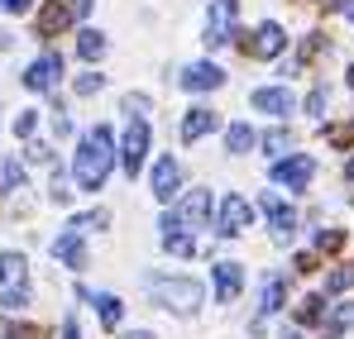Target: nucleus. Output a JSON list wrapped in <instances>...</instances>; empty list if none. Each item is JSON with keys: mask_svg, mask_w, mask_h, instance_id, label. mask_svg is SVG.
<instances>
[{"mask_svg": "<svg viewBox=\"0 0 354 339\" xmlns=\"http://www.w3.org/2000/svg\"><path fill=\"white\" fill-rule=\"evenodd\" d=\"M111 168H115V134H111L106 124H96V129H86L82 144H77L72 177H77L82 191H101L106 177H111Z\"/></svg>", "mask_w": 354, "mask_h": 339, "instance_id": "1", "label": "nucleus"}, {"mask_svg": "<svg viewBox=\"0 0 354 339\" xmlns=\"http://www.w3.org/2000/svg\"><path fill=\"white\" fill-rule=\"evenodd\" d=\"M149 296L168 306L173 316H196L201 306V282L196 278H149Z\"/></svg>", "mask_w": 354, "mask_h": 339, "instance_id": "2", "label": "nucleus"}, {"mask_svg": "<svg viewBox=\"0 0 354 339\" xmlns=\"http://www.w3.org/2000/svg\"><path fill=\"white\" fill-rule=\"evenodd\" d=\"M0 306L24 311L29 306V263L15 249H0Z\"/></svg>", "mask_w": 354, "mask_h": 339, "instance_id": "3", "label": "nucleus"}, {"mask_svg": "<svg viewBox=\"0 0 354 339\" xmlns=\"http://www.w3.org/2000/svg\"><path fill=\"white\" fill-rule=\"evenodd\" d=\"M235 19H239V0H211V14H206V34H201V43H206V48H225L230 34H235Z\"/></svg>", "mask_w": 354, "mask_h": 339, "instance_id": "4", "label": "nucleus"}, {"mask_svg": "<svg viewBox=\"0 0 354 339\" xmlns=\"http://www.w3.org/2000/svg\"><path fill=\"white\" fill-rule=\"evenodd\" d=\"M259 211H263V220H268V234H273L278 244H288V239L297 234V211H292V206H283L273 191H263V196H259Z\"/></svg>", "mask_w": 354, "mask_h": 339, "instance_id": "5", "label": "nucleus"}, {"mask_svg": "<svg viewBox=\"0 0 354 339\" xmlns=\"http://www.w3.org/2000/svg\"><path fill=\"white\" fill-rule=\"evenodd\" d=\"M268 177L278 182V186H292V191H306L311 186V177H316V163L306 158V153H292V158H278Z\"/></svg>", "mask_w": 354, "mask_h": 339, "instance_id": "6", "label": "nucleus"}, {"mask_svg": "<svg viewBox=\"0 0 354 339\" xmlns=\"http://www.w3.org/2000/svg\"><path fill=\"white\" fill-rule=\"evenodd\" d=\"M144 158H149V124L134 119V124L124 129V139H120V168L134 177V172L144 168Z\"/></svg>", "mask_w": 354, "mask_h": 339, "instance_id": "7", "label": "nucleus"}, {"mask_svg": "<svg viewBox=\"0 0 354 339\" xmlns=\"http://www.w3.org/2000/svg\"><path fill=\"white\" fill-rule=\"evenodd\" d=\"M149 186H153V196H158V201H173L177 191H182V163H177L173 153L153 158V177H149Z\"/></svg>", "mask_w": 354, "mask_h": 339, "instance_id": "8", "label": "nucleus"}, {"mask_svg": "<svg viewBox=\"0 0 354 339\" xmlns=\"http://www.w3.org/2000/svg\"><path fill=\"white\" fill-rule=\"evenodd\" d=\"M211 287H216V301H221V306H230L239 291H244V263L221 258V263L211 268Z\"/></svg>", "mask_w": 354, "mask_h": 339, "instance_id": "9", "label": "nucleus"}, {"mask_svg": "<svg viewBox=\"0 0 354 339\" xmlns=\"http://www.w3.org/2000/svg\"><path fill=\"white\" fill-rule=\"evenodd\" d=\"M58 77H62V57L58 53H44V57H34V62L24 67V86H29V91H53Z\"/></svg>", "mask_w": 354, "mask_h": 339, "instance_id": "10", "label": "nucleus"}, {"mask_svg": "<svg viewBox=\"0 0 354 339\" xmlns=\"http://www.w3.org/2000/svg\"><path fill=\"white\" fill-rule=\"evenodd\" d=\"M34 29H39V39H58L62 29H72V5L67 0H44Z\"/></svg>", "mask_w": 354, "mask_h": 339, "instance_id": "11", "label": "nucleus"}, {"mask_svg": "<svg viewBox=\"0 0 354 339\" xmlns=\"http://www.w3.org/2000/svg\"><path fill=\"white\" fill-rule=\"evenodd\" d=\"M249 220H254L249 201L230 191V196L221 201V215H216V229H221V234H244V229H249Z\"/></svg>", "mask_w": 354, "mask_h": 339, "instance_id": "12", "label": "nucleus"}, {"mask_svg": "<svg viewBox=\"0 0 354 339\" xmlns=\"http://www.w3.org/2000/svg\"><path fill=\"white\" fill-rule=\"evenodd\" d=\"M249 101H254V110L273 115V119H288V115L297 110V101H292V91H288V86H259Z\"/></svg>", "mask_w": 354, "mask_h": 339, "instance_id": "13", "label": "nucleus"}, {"mask_svg": "<svg viewBox=\"0 0 354 339\" xmlns=\"http://www.w3.org/2000/svg\"><path fill=\"white\" fill-rule=\"evenodd\" d=\"M244 48L254 57H278L283 48H288V34H283V24H259L249 39H244Z\"/></svg>", "mask_w": 354, "mask_h": 339, "instance_id": "14", "label": "nucleus"}, {"mask_svg": "<svg viewBox=\"0 0 354 339\" xmlns=\"http://www.w3.org/2000/svg\"><path fill=\"white\" fill-rule=\"evenodd\" d=\"M182 86L187 91H216V86H225V72L216 62H192V67H182Z\"/></svg>", "mask_w": 354, "mask_h": 339, "instance_id": "15", "label": "nucleus"}, {"mask_svg": "<svg viewBox=\"0 0 354 339\" xmlns=\"http://www.w3.org/2000/svg\"><path fill=\"white\" fill-rule=\"evenodd\" d=\"M216 124H221V115L211 110V106H192V110L182 115V139H187V144H196V139H206Z\"/></svg>", "mask_w": 354, "mask_h": 339, "instance_id": "16", "label": "nucleus"}, {"mask_svg": "<svg viewBox=\"0 0 354 339\" xmlns=\"http://www.w3.org/2000/svg\"><path fill=\"white\" fill-rule=\"evenodd\" d=\"M283 301H288V278L283 273H268L263 278V291H259V320L273 316V311H283Z\"/></svg>", "mask_w": 354, "mask_h": 339, "instance_id": "17", "label": "nucleus"}, {"mask_svg": "<svg viewBox=\"0 0 354 339\" xmlns=\"http://www.w3.org/2000/svg\"><path fill=\"white\" fill-rule=\"evenodd\" d=\"M321 335L326 339H340L345 330H354V301H345V306H330V311H321Z\"/></svg>", "mask_w": 354, "mask_h": 339, "instance_id": "18", "label": "nucleus"}, {"mask_svg": "<svg viewBox=\"0 0 354 339\" xmlns=\"http://www.w3.org/2000/svg\"><path fill=\"white\" fill-rule=\"evenodd\" d=\"M177 220H182L187 229H206V220H211V196H206V191H192V196L182 201Z\"/></svg>", "mask_w": 354, "mask_h": 339, "instance_id": "19", "label": "nucleus"}, {"mask_svg": "<svg viewBox=\"0 0 354 339\" xmlns=\"http://www.w3.org/2000/svg\"><path fill=\"white\" fill-rule=\"evenodd\" d=\"M53 253H58L67 268H86V244H82V234H72V229L53 239Z\"/></svg>", "mask_w": 354, "mask_h": 339, "instance_id": "20", "label": "nucleus"}, {"mask_svg": "<svg viewBox=\"0 0 354 339\" xmlns=\"http://www.w3.org/2000/svg\"><path fill=\"white\" fill-rule=\"evenodd\" d=\"M77 57L101 62V57H106V34H101V29H77Z\"/></svg>", "mask_w": 354, "mask_h": 339, "instance_id": "21", "label": "nucleus"}, {"mask_svg": "<svg viewBox=\"0 0 354 339\" xmlns=\"http://www.w3.org/2000/svg\"><path fill=\"white\" fill-rule=\"evenodd\" d=\"M0 191H24V163L15 153L0 158Z\"/></svg>", "mask_w": 354, "mask_h": 339, "instance_id": "22", "label": "nucleus"}, {"mask_svg": "<svg viewBox=\"0 0 354 339\" xmlns=\"http://www.w3.org/2000/svg\"><path fill=\"white\" fill-rule=\"evenodd\" d=\"M91 306L101 311V320H106L111 330L124 320V301H120V296H111V291H96V296H91Z\"/></svg>", "mask_w": 354, "mask_h": 339, "instance_id": "23", "label": "nucleus"}, {"mask_svg": "<svg viewBox=\"0 0 354 339\" xmlns=\"http://www.w3.org/2000/svg\"><path fill=\"white\" fill-rule=\"evenodd\" d=\"M254 148V129L249 124H230L225 129V153H249Z\"/></svg>", "mask_w": 354, "mask_h": 339, "instance_id": "24", "label": "nucleus"}, {"mask_svg": "<svg viewBox=\"0 0 354 339\" xmlns=\"http://www.w3.org/2000/svg\"><path fill=\"white\" fill-rule=\"evenodd\" d=\"M106 225H111V211H86V215H72V220H67L72 234H82V229H106Z\"/></svg>", "mask_w": 354, "mask_h": 339, "instance_id": "25", "label": "nucleus"}, {"mask_svg": "<svg viewBox=\"0 0 354 339\" xmlns=\"http://www.w3.org/2000/svg\"><path fill=\"white\" fill-rule=\"evenodd\" d=\"M326 291H354V263H340V268L326 278Z\"/></svg>", "mask_w": 354, "mask_h": 339, "instance_id": "26", "label": "nucleus"}, {"mask_svg": "<svg viewBox=\"0 0 354 339\" xmlns=\"http://www.w3.org/2000/svg\"><path fill=\"white\" fill-rule=\"evenodd\" d=\"M263 148H268L273 158H283V153L292 148V134H288V129H273V134H263Z\"/></svg>", "mask_w": 354, "mask_h": 339, "instance_id": "27", "label": "nucleus"}, {"mask_svg": "<svg viewBox=\"0 0 354 339\" xmlns=\"http://www.w3.org/2000/svg\"><path fill=\"white\" fill-rule=\"evenodd\" d=\"M321 311H326V301H321V296H306V301L297 306V320H301V325H316Z\"/></svg>", "mask_w": 354, "mask_h": 339, "instance_id": "28", "label": "nucleus"}, {"mask_svg": "<svg viewBox=\"0 0 354 339\" xmlns=\"http://www.w3.org/2000/svg\"><path fill=\"white\" fill-rule=\"evenodd\" d=\"M340 244H345V229H321L316 234V253H335Z\"/></svg>", "mask_w": 354, "mask_h": 339, "instance_id": "29", "label": "nucleus"}, {"mask_svg": "<svg viewBox=\"0 0 354 339\" xmlns=\"http://www.w3.org/2000/svg\"><path fill=\"white\" fill-rule=\"evenodd\" d=\"M34 129H39V110H19V119H15V134H19V139H34Z\"/></svg>", "mask_w": 354, "mask_h": 339, "instance_id": "30", "label": "nucleus"}, {"mask_svg": "<svg viewBox=\"0 0 354 339\" xmlns=\"http://www.w3.org/2000/svg\"><path fill=\"white\" fill-rule=\"evenodd\" d=\"M101 86H106V77H101V72H86V77H77V96H96Z\"/></svg>", "mask_w": 354, "mask_h": 339, "instance_id": "31", "label": "nucleus"}, {"mask_svg": "<svg viewBox=\"0 0 354 339\" xmlns=\"http://www.w3.org/2000/svg\"><path fill=\"white\" fill-rule=\"evenodd\" d=\"M326 139H330V144H354V124H335V129H326Z\"/></svg>", "mask_w": 354, "mask_h": 339, "instance_id": "32", "label": "nucleus"}, {"mask_svg": "<svg viewBox=\"0 0 354 339\" xmlns=\"http://www.w3.org/2000/svg\"><path fill=\"white\" fill-rule=\"evenodd\" d=\"M326 110V86H316L311 96H306V115H321Z\"/></svg>", "mask_w": 354, "mask_h": 339, "instance_id": "33", "label": "nucleus"}, {"mask_svg": "<svg viewBox=\"0 0 354 339\" xmlns=\"http://www.w3.org/2000/svg\"><path fill=\"white\" fill-rule=\"evenodd\" d=\"M124 110H129V115H144V110H153V101H149V96H124Z\"/></svg>", "mask_w": 354, "mask_h": 339, "instance_id": "34", "label": "nucleus"}, {"mask_svg": "<svg viewBox=\"0 0 354 339\" xmlns=\"http://www.w3.org/2000/svg\"><path fill=\"white\" fill-rule=\"evenodd\" d=\"M67 5H72V19H86V14H91V5H96V0H67Z\"/></svg>", "mask_w": 354, "mask_h": 339, "instance_id": "35", "label": "nucleus"}, {"mask_svg": "<svg viewBox=\"0 0 354 339\" xmlns=\"http://www.w3.org/2000/svg\"><path fill=\"white\" fill-rule=\"evenodd\" d=\"M62 339H82V325H77V316H67V320H62Z\"/></svg>", "mask_w": 354, "mask_h": 339, "instance_id": "36", "label": "nucleus"}, {"mask_svg": "<svg viewBox=\"0 0 354 339\" xmlns=\"http://www.w3.org/2000/svg\"><path fill=\"white\" fill-rule=\"evenodd\" d=\"M316 268V253H297V273H311Z\"/></svg>", "mask_w": 354, "mask_h": 339, "instance_id": "37", "label": "nucleus"}, {"mask_svg": "<svg viewBox=\"0 0 354 339\" xmlns=\"http://www.w3.org/2000/svg\"><path fill=\"white\" fill-rule=\"evenodd\" d=\"M0 5H5V10H10V14H24V10H29V5H34V0H0Z\"/></svg>", "mask_w": 354, "mask_h": 339, "instance_id": "38", "label": "nucleus"}, {"mask_svg": "<svg viewBox=\"0 0 354 339\" xmlns=\"http://www.w3.org/2000/svg\"><path fill=\"white\" fill-rule=\"evenodd\" d=\"M5 339H34V330H24V325H15V330H10Z\"/></svg>", "mask_w": 354, "mask_h": 339, "instance_id": "39", "label": "nucleus"}, {"mask_svg": "<svg viewBox=\"0 0 354 339\" xmlns=\"http://www.w3.org/2000/svg\"><path fill=\"white\" fill-rule=\"evenodd\" d=\"M124 339H153V335L149 330H134V335H124Z\"/></svg>", "mask_w": 354, "mask_h": 339, "instance_id": "40", "label": "nucleus"}, {"mask_svg": "<svg viewBox=\"0 0 354 339\" xmlns=\"http://www.w3.org/2000/svg\"><path fill=\"white\" fill-rule=\"evenodd\" d=\"M345 182H354V158H350V163H345Z\"/></svg>", "mask_w": 354, "mask_h": 339, "instance_id": "41", "label": "nucleus"}, {"mask_svg": "<svg viewBox=\"0 0 354 339\" xmlns=\"http://www.w3.org/2000/svg\"><path fill=\"white\" fill-rule=\"evenodd\" d=\"M345 14H350V19H354V0H345Z\"/></svg>", "mask_w": 354, "mask_h": 339, "instance_id": "42", "label": "nucleus"}, {"mask_svg": "<svg viewBox=\"0 0 354 339\" xmlns=\"http://www.w3.org/2000/svg\"><path fill=\"white\" fill-rule=\"evenodd\" d=\"M283 339H301V335H297V330H288V335H283Z\"/></svg>", "mask_w": 354, "mask_h": 339, "instance_id": "43", "label": "nucleus"}]
</instances>
